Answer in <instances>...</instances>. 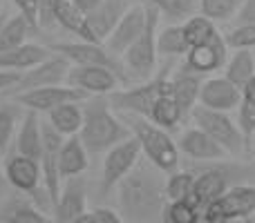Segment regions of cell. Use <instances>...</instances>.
<instances>
[{
    "instance_id": "cell-1",
    "label": "cell",
    "mask_w": 255,
    "mask_h": 223,
    "mask_svg": "<svg viewBox=\"0 0 255 223\" xmlns=\"http://www.w3.org/2000/svg\"><path fill=\"white\" fill-rule=\"evenodd\" d=\"M121 217L130 221H150L161 217L166 208V179L150 163H136V167L117 185Z\"/></svg>"
},
{
    "instance_id": "cell-2",
    "label": "cell",
    "mask_w": 255,
    "mask_h": 223,
    "mask_svg": "<svg viewBox=\"0 0 255 223\" xmlns=\"http://www.w3.org/2000/svg\"><path fill=\"white\" fill-rule=\"evenodd\" d=\"M132 132L112 110L108 96H90L83 103V127L79 132L81 143L90 154H101L130 139Z\"/></svg>"
},
{
    "instance_id": "cell-3",
    "label": "cell",
    "mask_w": 255,
    "mask_h": 223,
    "mask_svg": "<svg viewBox=\"0 0 255 223\" xmlns=\"http://www.w3.org/2000/svg\"><path fill=\"white\" fill-rule=\"evenodd\" d=\"M121 116H124L126 125L130 127L132 136L139 141L141 154L148 158L150 165H154L161 174H172L179 170V148H177V141L166 130L157 127L148 118L128 116V114H121Z\"/></svg>"
},
{
    "instance_id": "cell-4",
    "label": "cell",
    "mask_w": 255,
    "mask_h": 223,
    "mask_svg": "<svg viewBox=\"0 0 255 223\" xmlns=\"http://www.w3.org/2000/svg\"><path fill=\"white\" fill-rule=\"evenodd\" d=\"M170 67H163L161 72L152 76L150 80L134 85L130 89H117L108 96L112 110L119 114H128V116H141L148 118L152 105L163 96V94H170Z\"/></svg>"
},
{
    "instance_id": "cell-5",
    "label": "cell",
    "mask_w": 255,
    "mask_h": 223,
    "mask_svg": "<svg viewBox=\"0 0 255 223\" xmlns=\"http://www.w3.org/2000/svg\"><path fill=\"white\" fill-rule=\"evenodd\" d=\"M145 4V2H143ZM159 18L161 13L154 7L145 4V29L134 43L128 47V52L121 56V63H124L126 76L130 72V76H134L139 83L143 80H150L154 74H157V34H159Z\"/></svg>"
},
{
    "instance_id": "cell-6",
    "label": "cell",
    "mask_w": 255,
    "mask_h": 223,
    "mask_svg": "<svg viewBox=\"0 0 255 223\" xmlns=\"http://www.w3.org/2000/svg\"><path fill=\"white\" fill-rule=\"evenodd\" d=\"M195 121V127H199L202 132H206L229 156H242L247 152V141H244L242 132L238 127V121L231 118V114L226 112H213L206 110L202 105H195V110L190 112Z\"/></svg>"
},
{
    "instance_id": "cell-7",
    "label": "cell",
    "mask_w": 255,
    "mask_h": 223,
    "mask_svg": "<svg viewBox=\"0 0 255 223\" xmlns=\"http://www.w3.org/2000/svg\"><path fill=\"white\" fill-rule=\"evenodd\" d=\"M49 52L63 56L65 61H70L72 65H92V67H106L112 70L121 78V83H126L128 76L124 70L121 58L112 56L103 45L97 43H83V40H72V43H52L47 45Z\"/></svg>"
},
{
    "instance_id": "cell-8",
    "label": "cell",
    "mask_w": 255,
    "mask_h": 223,
    "mask_svg": "<svg viewBox=\"0 0 255 223\" xmlns=\"http://www.w3.org/2000/svg\"><path fill=\"white\" fill-rule=\"evenodd\" d=\"M141 156H143L141 145L134 136H130V139L121 141L119 145H115L112 149H108L101 165V192L108 194L112 188H117L136 167Z\"/></svg>"
},
{
    "instance_id": "cell-9",
    "label": "cell",
    "mask_w": 255,
    "mask_h": 223,
    "mask_svg": "<svg viewBox=\"0 0 255 223\" xmlns=\"http://www.w3.org/2000/svg\"><path fill=\"white\" fill-rule=\"evenodd\" d=\"M255 215V185H231L217 201L202 210V223H220L226 217H253Z\"/></svg>"
},
{
    "instance_id": "cell-10",
    "label": "cell",
    "mask_w": 255,
    "mask_h": 223,
    "mask_svg": "<svg viewBox=\"0 0 255 223\" xmlns=\"http://www.w3.org/2000/svg\"><path fill=\"white\" fill-rule=\"evenodd\" d=\"M63 136L49 125L47 121H43V154H40V172H43V190L49 199V206L58 203L63 190V179L58 172V152L63 145Z\"/></svg>"
},
{
    "instance_id": "cell-11",
    "label": "cell",
    "mask_w": 255,
    "mask_h": 223,
    "mask_svg": "<svg viewBox=\"0 0 255 223\" xmlns=\"http://www.w3.org/2000/svg\"><path fill=\"white\" fill-rule=\"evenodd\" d=\"M16 105L27 107V112H54L56 107L67 105V103H85L88 101V94L79 92V89L70 87V85H54V87H40V89H29V92H22L11 96Z\"/></svg>"
},
{
    "instance_id": "cell-12",
    "label": "cell",
    "mask_w": 255,
    "mask_h": 223,
    "mask_svg": "<svg viewBox=\"0 0 255 223\" xmlns=\"http://www.w3.org/2000/svg\"><path fill=\"white\" fill-rule=\"evenodd\" d=\"M70 67L72 63L65 61L63 56H52L47 61H43L40 65H36L34 70L29 72H22L20 80L9 89V96H16V94L22 92H29V89H40V87H54V85H65L67 74H70Z\"/></svg>"
},
{
    "instance_id": "cell-13",
    "label": "cell",
    "mask_w": 255,
    "mask_h": 223,
    "mask_svg": "<svg viewBox=\"0 0 255 223\" xmlns=\"http://www.w3.org/2000/svg\"><path fill=\"white\" fill-rule=\"evenodd\" d=\"M65 85L88 94V96H110L121 85V78L112 70L92 65H72Z\"/></svg>"
},
{
    "instance_id": "cell-14",
    "label": "cell",
    "mask_w": 255,
    "mask_h": 223,
    "mask_svg": "<svg viewBox=\"0 0 255 223\" xmlns=\"http://www.w3.org/2000/svg\"><path fill=\"white\" fill-rule=\"evenodd\" d=\"M145 29V4L143 2H134L130 7V11L117 22V27L112 29V34L106 38L103 47L112 54V56L121 58L128 52L132 43L143 34Z\"/></svg>"
},
{
    "instance_id": "cell-15",
    "label": "cell",
    "mask_w": 255,
    "mask_h": 223,
    "mask_svg": "<svg viewBox=\"0 0 255 223\" xmlns=\"http://www.w3.org/2000/svg\"><path fill=\"white\" fill-rule=\"evenodd\" d=\"M226 61H229V47L224 43V36L217 31L213 40L197 45V47H190V52L186 54L184 70L197 76L215 74L217 70H222L226 65Z\"/></svg>"
},
{
    "instance_id": "cell-16",
    "label": "cell",
    "mask_w": 255,
    "mask_h": 223,
    "mask_svg": "<svg viewBox=\"0 0 255 223\" xmlns=\"http://www.w3.org/2000/svg\"><path fill=\"white\" fill-rule=\"evenodd\" d=\"M240 103H242V92L229 78H224V76H211V78L202 80L197 105L213 110V112L229 114V112L238 110Z\"/></svg>"
},
{
    "instance_id": "cell-17",
    "label": "cell",
    "mask_w": 255,
    "mask_h": 223,
    "mask_svg": "<svg viewBox=\"0 0 255 223\" xmlns=\"http://www.w3.org/2000/svg\"><path fill=\"white\" fill-rule=\"evenodd\" d=\"M4 181L22 194H36L43 183L40 163L20 154H11L4 163Z\"/></svg>"
},
{
    "instance_id": "cell-18",
    "label": "cell",
    "mask_w": 255,
    "mask_h": 223,
    "mask_svg": "<svg viewBox=\"0 0 255 223\" xmlns=\"http://www.w3.org/2000/svg\"><path fill=\"white\" fill-rule=\"evenodd\" d=\"M229 181H231V174L224 165L208 167V170L199 172V174L195 176V188H193L190 201H193L199 210H204L208 203L217 201V199L231 188Z\"/></svg>"
},
{
    "instance_id": "cell-19",
    "label": "cell",
    "mask_w": 255,
    "mask_h": 223,
    "mask_svg": "<svg viewBox=\"0 0 255 223\" xmlns=\"http://www.w3.org/2000/svg\"><path fill=\"white\" fill-rule=\"evenodd\" d=\"M177 148H179V154H186L193 161H224V158H229V154L199 127H188L181 132Z\"/></svg>"
},
{
    "instance_id": "cell-20",
    "label": "cell",
    "mask_w": 255,
    "mask_h": 223,
    "mask_svg": "<svg viewBox=\"0 0 255 223\" xmlns=\"http://www.w3.org/2000/svg\"><path fill=\"white\" fill-rule=\"evenodd\" d=\"M85 212H88V188H85V181L81 176L65 181L58 203L54 206L56 223H72L81 215H85Z\"/></svg>"
},
{
    "instance_id": "cell-21",
    "label": "cell",
    "mask_w": 255,
    "mask_h": 223,
    "mask_svg": "<svg viewBox=\"0 0 255 223\" xmlns=\"http://www.w3.org/2000/svg\"><path fill=\"white\" fill-rule=\"evenodd\" d=\"M132 0H103L97 9L88 16V22H90V29L92 34L97 36L99 43H106V38L112 34V29L117 27V22L130 11L132 7Z\"/></svg>"
},
{
    "instance_id": "cell-22",
    "label": "cell",
    "mask_w": 255,
    "mask_h": 223,
    "mask_svg": "<svg viewBox=\"0 0 255 223\" xmlns=\"http://www.w3.org/2000/svg\"><path fill=\"white\" fill-rule=\"evenodd\" d=\"M52 56L47 45L38 43H27L18 49L0 54V72H13V74H22V72L34 70L36 65H40L43 61Z\"/></svg>"
},
{
    "instance_id": "cell-23",
    "label": "cell",
    "mask_w": 255,
    "mask_h": 223,
    "mask_svg": "<svg viewBox=\"0 0 255 223\" xmlns=\"http://www.w3.org/2000/svg\"><path fill=\"white\" fill-rule=\"evenodd\" d=\"M13 143H16V154L34 158V161L40 163V154H43V121L38 118L36 112H27L22 116Z\"/></svg>"
},
{
    "instance_id": "cell-24",
    "label": "cell",
    "mask_w": 255,
    "mask_h": 223,
    "mask_svg": "<svg viewBox=\"0 0 255 223\" xmlns=\"http://www.w3.org/2000/svg\"><path fill=\"white\" fill-rule=\"evenodd\" d=\"M90 167V152L81 143L79 136H70L63 141L61 152H58V172L63 181L79 179Z\"/></svg>"
},
{
    "instance_id": "cell-25",
    "label": "cell",
    "mask_w": 255,
    "mask_h": 223,
    "mask_svg": "<svg viewBox=\"0 0 255 223\" xmlns=\"http://www.w3.org/2000/svg\"><path fill=\"white\" fill-rule=\"evenodd\" d=\"M54 20H56L58 27H63L65 31L74 34L79 40L83 43H97V36L92 34L90 29V22H88V16L79 11V9L72 4V0H54Z\"/></svg>"
},
{
    "instance_id": "cell-26",
    "label": "cell",
    "mask_w": 255,
    "mask_h": 223,
    "mask_svg": "<svg viewBox=\"0 0 255 223\" xmlns=\"http://www.w3.org/2000/svg\"><path fill=\"white\" fill-rule=\"evenodd\" d=\"M199 87H202V76L190 74L186 70H181V74L170 78V96L175 98L184 116L193 112L199 103Z\"/></svg>"
},
{
    "instance_id": "cell-27",
    "label": "cell",
    "mask_w": 255,
    "mask_h": 223,
    "mask_svg": "<svg viewBox=\"0 0 255 223\" xmlns=\"http://www.w3.org/2000/svg\"><path fill=\"white\" fill-rule=\"evenodd\" d=\"M47 123L63 139L79 136L81 127H83V103H67V105L56 107L47 114Z\"/></svg>"
},
{
    "instance_id": "cell-28",
    "label": "cell",
    "mask_w": 255,
    "mask_h": 223,
    "mask_svg": "<svg viewBox=\"0 0 255 223\" xmlns=\"http://www.w3.org/2000/svg\"><path fill=\"white\" fill-rule=\"evenodd\" d=\"M2 223H56L29 199H11L0 212Z\"/></svg>"
},
{
    "instance_id": "cell-29",
    "label": "cell",
    "mask_w": 255,
    "mask_h": 223,
    "mask_svg": "<svg viewBox=\"0 0 255 223\" xmlns=\"http://www.w3.org/2000/svg\"><path fill=\"white\" fill-rule=\"evenodd\" d=\"M255 76V54L249 49H238L229 56L224 65V78H229L235 87L242 89Z\"/></svg>"
},
{
    "instance_id": "cell-30",
    "label": "cell",
    "mask_w": 255,
    "mask_h": 223,
    "mask_svg": "<svg viewBox=\"0 0 255 223\" xmlns=\"http://www.w3.org/2000/svg\"><path fill=\"white\" fill-rule=\"evenodd\" d=\"M29 34H31V25L20 16V13L7 18L2 29H0V54L11 52V49H18V47H22V45H27Z\"/></svg>"
},
{
    "instance_id": "cell-31",
    "label": "cell",
    "mask_w": 255,
    "mask_h": 223,
    "mask_svg": "<svg viewBox=\"0 0 255 223\" xmlns=\"http://www.w3.org/2000/svg\"><path fill=\"white\" fill-rule=\"evenodd\" d=\"M181 118H184V114H181L179 105L175 103V98H172L170 94H163V96L152 105L148 121L168 132V130H175V127L181 123Z\"/></svg>"
},
{
    "instance_id": "cell-32",
    "label": "cell",
    "mask_w": 255,
    "mask_h": 223,
    "mask_svg": "<svg viewBox=\"0 0 255 223\" xmlns=\"http://www.w3.org/2000/svg\"><path fill=\"white\" fill-rule=\"evenodd\" d=\"M157 52L161 56H186L190 52V45L186 43L181 25H168L163 29H159Z\"/></svg>"
},
{
    "instance_id": "cell-33",
    "label": "cell",
    "mask_w": 255,
    "mask_h": 223,
    "mask_svg": "<svg viewBox=\"0 0 255 223\" xmlns=\"http://www.w3.org/2000/svg\"><path fill=\"white\" fill-rule=\"evenodd\" d=\"M181 29H184V38H186V43H188L190 47H197V45L208 43V40H213L215 38V34H217L215 22L208 20V18H204L202 13L190 16L188 20L181 25Z\"/></svg>"
},
{
    "instance_id": "cell-34",
    "label": "cell",
    "mask_w": 255,
    "mask_h": 223,
    "mask_svg": "<svg viewBox=\"0 0 255 223\" xmlns=\"http://www.w3.org/2000/svg\"><path fill=\"white\" fill-rule=\"evenodd\" d=\"M195 188V174L188 170H177L166 179V199L168 201H190Z\"/></svg>"
},
{
    "instance_id": "cell-35",
    "label": "cell",
    "mask_w": 255,
    "mask_h": 223,
    "mask_svg": "<svg viewBox=\"0 0 255 223\" xmlns=\"http://www.w3.org/2000/svg\"><path fill=\"white\" fill-rule=\"evenodd\" d=\"M143 2L154 7L159 13L168 16L170 20H188L199 9L197 0H143Z\"/></svg>"
},
{
    "instance_id": "cell-36",
    "label": "cell",
    "mask_w": 255,
    "mask_h": 223,
    "mask_svg": "<svg viewBox=\"0 0 255 223\" xmlns=\"http://www.w3.org/2000/svg\"><path fill=\"white\" fill-rule=\"evenodd\" d=\"M163 223H199L202 210L193 201H168L161 212Z\"/></svg>"
},
{
    "instance_id": "cell-37",
    "label": "cell",
    "mask_w": 255,
    "mask_h": 223,
    "mask_svg": "<svg viewBox=\"0 0 255 223\" xmlns=\"http://www.w3.org/2000/svg\"><path fill=\"white\" fill-rule=\"evenodd\" d=\"M199 2V11L204 18L208 20H229L238 13L240 9V0H197Z\"/></svg>"
},
{
    "instance_id": "cell-38",
    "label": "cell",
    "mask_w": 255,
    "mask_h": 223,
    "mask_svg": "<svg viewBox=\"0 0 255 223\" xmlns=\"http://www.w3.org/2000/svg\"><path fill=\"white\" fill-rule=\"evenodd\" d=\"M224 43L229 49H249L255 52V25H235L229 34L224 36Z\"/></svg>"
},
{
    "instance_id": "cell-39",
    "label": "cell",
    "mask_w": 255,
    "mask_h": 223,
    "mask_svg": "<svg viewBox=\"0 0 255 223\" xmlns=\"http://www.w3.org/2000/svg\"><path fill=\"white\" fill-rule=\"evenodd\" d=\"M18 130V112L11 105L0 107V154L7 152V148L11 145V139H16Z\"/></svg>"
},
{
    "instance_id": "cell-40",
    "label": "cell",
    "mask_w": 255,
    "mask_h": 223,
    "mask_svg": "<svg viewBox=\"0 0 255 223\" xmlns=\"http://www.w3.org/2000/svg\"><path fill=\"white\" fill-rule=\"evenodd\" d=\"M238 127L240 132H242L244 141H247V145L251 143L253 134H255V107L247 105V103H240L238 107Z\"/></svg>"
},
{
    "instance_id": "cell-41",
    "label": "cell",
    "mask_w": 255,
    "mask_h": 223,
    "mask_svg": "<svg viewBox=\"0 0 255 223\" xmlns=\"http://www.w3.org/2000/svg\"><path fill=\"white\" fill-rule=\"evenodd\" d=\"M16 4L18 13L31 25V29H38V0H11Z\"/></svg>"
},
{
    "instance_id": "cell-42",
    "label": "cell",
    "mask_w": 255,
    "mask_h": 223,
    "mask_svg": "<svg viewBox=\"0 0 255 223\" xmlns=\"http://www.w3.org/2000/svg\"><path fill=\"white\" fill-rule=\"evenodd\" d=\"M238 25H255V0H244L235 13Z\"/></svg>"
},
{
    "instance_id": "cell-43",
    "label": "cell",
    "mask_w": 255,
    "mask_h": 223,
    "mask_svg": "<svg viewBox=\"0 0 255 223\" xmlns=\"http://www.w3.org/2000/svg\"><path fill=\"white\" fill-rule=\"evenodd\" d=\"M92 215H94V219H97V223H124L121 212L112 210V208H106V206L94 208Z\"/></svg>"
},
{
    "instance_id": "cell-44",
    "label": "cell",
    "mask_w": 255,
    "mask_h": 223,
    "mask_svg": "<svg viewBox=\"0 0 255 223\" xmlns=\"http://www.w3.org/2000/svg\"><path fill=\"white\" fill-rule=\"evenodd\" d=\"M18 80H20V74H13V72H0V92H9Z\"/></svg>"
},
{
    "instance_id": "cell-45",
    "label": "cell",
    "mask_w": 255,
    "mask_h": 223,
    "mask_svg": "<svg viewBox=\"0 0 255 223\" xmlns=\"http://www.w3.org/2000/svg\"><path fill=\"white\" fill-rule=\"evenodd\" d=\"M101 2H103V0H72V4H74V7L79 9L83 16H90V13H92Z\"/></svg>"
},
{
    "instance_id": "cell-46",
    "label": "cell",
    "mask_w": 255,
    "mask_h": 223,
    "mask_svg": "<svg viewBox=\"0 0 255 223\" xmlns=\"http://www.w3.org/2000/svg\"><path fill=\"white\" fill-rule=\"evenodd\" d=\"M242 103H247V105H251V107H255V76L251 80H249L247 85H244L242 89Z\"/></svg>"
},
{
    "instance_id": "cell-47",
    "label": "cell",
    "mask_w": 255,
    "mask_h": 223,
    "mask_svg": "<svg viewBox=\"0 0 255 223\" xmlns=\"http://www.w3.org/2000/svg\"><path fill=\"white\" fill-rule=\"evenodd\" d=\"M220 223H253L251 217H226Z\"/></svg>"
},
{
    "instance_id": "cell-48",
    "label": "cell",
    "mask_w": 255,
    "mask_h": 223,
    "mask_svg": "<svg viewBox=\"0 0 255 223\" xmlns=\"http://www.w3.org/2000/svg\"><path fill=\"white\" fill-rule=\"evenodd\" d=\"M72 223H97V219H94L92 210H88V212H85V215H81L79 219H74Z\"/></svg>"
},
{
    "instance_id": "cell-49",
    "label": "cell",
    "mask_w": 255,
    "mask_h": 223,
    "mask_svg": "<svg viewBox=\"0 0 255 223\" xmlns=\"http://www.w3.org/2000/svg\"><path fill=\"white\" fill-rule=\"evenodd\" d=\"M4 183H7V181H4V172L0 170V192H2V190H4Z\"/></svg>"
},
{
    "instance_id": "cell-50",
    "label": "cell",
    "mask_w": 255,
    "mask_h": 223,
    "mask_svg": "<svg viewBox=\"0 0 255 223\" xmlns=\"http://www.w3.org/2000/svg\"><path fill=\"white\" fill-rule=\"evenodd\" d=\"M4 20H7V18H2V16H0V29H2V25H4Z\"/></svg>"
},
{
    "instance_id": "cell-51",
    "label": "cell",
    "mask_w": 255,
    "mask_h": 223,
    "mask_svg": "<svg viewBox=\"0 0 255 223\" xmlns=\"http://www.w3.org/2000/svg\"><path fill=\"white\" fill-rule=\"evenodd\" d=\"M253 54H255V52H253Z\"/></svg>"
}]
</instances>
